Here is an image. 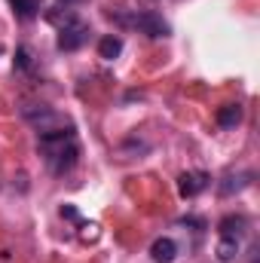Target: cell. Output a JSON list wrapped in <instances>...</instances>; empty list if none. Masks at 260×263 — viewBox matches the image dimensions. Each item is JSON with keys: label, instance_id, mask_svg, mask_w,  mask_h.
<instances>
[{"label": "cell", "instance_id": "8992f818", "mask_svg": "<svg viewBox=\"0 0 260 263\" xmlns=\"http://www.w3.org/2000/svg\"><path fill=\"white\" fill-rule=\"evenodd\" d=\"M150 257H153L156 263H172L175 257H178V245H175L172 239L162 236V239H156V242L150 245Z\"/></svg>", "mask_w": 260, "mask_h": 263}, {"label": "cell", "instance_id": "52a82bcc", "mask_svg": "<svg viewBox=\"0 0 260 263\" xmlns=\"http://www.w3.org/2000/svg\"><path fill=\"white\" fill-rule=\"evenodd\" d=\"M245 227H248V220L242 214H230L220 220V239H242Z\"/></svg>", "mask_w": 260, "mask_h": 263}, {"label": "cell", "instance_id": "3957f363", "mask_svg": "<svg viewBox=\"0 0 260 263\" xmlns=\"http://www.w3.org/2000/svg\"><path fill=\"white\" fill-rule=\"evenodd\" d=\"M86 40H89V25L80 22V18H67L65 28L59 31V49H62V52H73V49H80Z\"/></svg>", "mask_w": 260, "mask_h": 263}, {"label": "cell", "instance_id": "5bb4252c", "mask_svg": "<svg viewBox=\"0 0 260 263\" xmlns=\"http://www.w3.org/2000/svg\"><path fill=\"white\" fill-rule=\"evenodd\" d=\"M62 214H65V217H70V220H77V208H70V205H65V208H62Z\"/></svg>", "mask_w": 260, "mask_h": 263}, {"label": "cell", "instance_id": "7a4b0ae2", "mask_svg": "<svg viewBox=\"0 0 260 263\" xmlns=\"http://www.w3.org/2000/svg\"><path fill=\"white\" fill-rule=\"evenodd\" d=\"M25 120L40 132V135H52V132H65L73 129L65 117H59L55 110H49L46 104H34V107H25Z\"/></svg>", "mask_w": 260, "mask_h": 263}, {"label": "cell", "instance_id": "6da1fadb", "mask_svg": "<svg viewBox=\"0 0 260 263\" xmlns=\"http://www.w3.org/2000/svg\"><path fill=\"white\" fill-rule=\"evenodd\" d=\"M40 153H43L46 165H49L55 175L70 172V168L77 165V156H80V147H77L73 129L52 132V135H40Z\"/></svg>", "mask_w": 260, "mask_h": 263}, {"label": "cell", "instance_id": "5b68a950", "mask_svg": "<svg viewBox=\"0 0 260 263\" xmlns=\"http://www.w3.org/2000/svg\"><path fill=\"white\" fill-rule=\"evenodd\" d=\"M205 187H208V175L205 172H184L178 178V190H181V196H187V199L199 196Z\"/></svg>", "mask_w": 260, "mask_h": 263}, {"label": "cell", "instance_id": "277c9868", "mask_svg": "<svg viewBox=\"0 0 260 263\" xmlns=\"http://www.w3.org/2000/svg\"><path fill=\"white\" fill-rule=\"evenodd\" d=\"M129 22L141 31V34H147V37H169V34H172L169 22H165L159 12H138V15H132Z\"/></svg>", "mask_w": 260, "mask_h": 263}, {"label": "cell", "instance_id": "4fadbf2b", "mask_svg": "<svg viewBox=\"0 0 260 263\" xmlns=\"http://www.w3.org/2000/svg\"><path fill=\"white\" fill-rule=\"evenodd\" d=\"M15 65H18V67L31 65V62H28V49H18V52H15Z\"/></svg>", "mask_w": 260, "mask_h": 263}, {"label": "cell", "instance_id": "8fae6325", "mask_svg": "<svg viewBox=\"0 0 260 263\" xmlns=\"http://www.w3.org/2000/svg\"><path fill=\"white\" fill-rule=\"evenodd\" d=\"M9 3H12V9H15L18 18H31L40 9V0H9Z\"/></svg>", "mask_w": 260, "mask_h": 263}, {"label": "cell", "instance_id": "ba28073f", "mask_svg": "<svg viewBox=\"0 0 260 263\" xmlns=\"http://www.w3.org/2000/svg\"><path fill=\"white\" fill-rule=\"evenodd\" d=\"M120 52H123V40H120L117 34H107V37H101V40H98V55H101V59L114 62Z\"/></svg>", "mask_w": 260, "mask_h": 263}, {"label": "cell", "instance_id": "7c38bea8", "mask_svg": "<svg viewBox=\"0 0 260 263\" xmlns=\"http://www.w3.org/2000/svg\"><path fill=\"white\" fill-rule=\"evenodd\" d=\"M239 254V239H220V245H217V257L227 263V260H233Z\"/></svg>", "mask_w": 260, "mask_h": 263}, {"label": "cell", "instance_id": "9a60e30c", "mask_svg": "<svg viewBox=\"0 0 260 263\" xmlns=\"http://www.w3.org/2000/svg\"><path fill=\"white\" fill-rule=\"evenodd\" d=\"M62 3H70V0H62Z\"/></svg>", "mask_w": 260, "mask_h": 263}, {"label": "cell", "instance_id": "9c48e42d", "mask_svg": "<svg viewBox=\"0 0 260 263\" xmlns=\"http://www.w3.org/2000/svg\"><path fill=\"white\" fill-rule=\"evenodd\" d=\"M239 123H242V107H239V104H224V107L217 110V126L236 129Z\"/></svg>", "mask_w": 260, "mask_h": 263}, {"label": "cell", "instance_id": "30bf717a", "mask_svg": "<svg viewBox=\"0 0 260 263\" xmlns=\"http://www.w3.org/2000/svg\"><path fill=\"white\" fill-rule=\"evenodd\" d=\"M248 178H251V175H227L224 184H220V196H233V193L245 190V187H248Z\"/></svg>", "mask_w": 260, "mask_h": 263}]
</instances>
